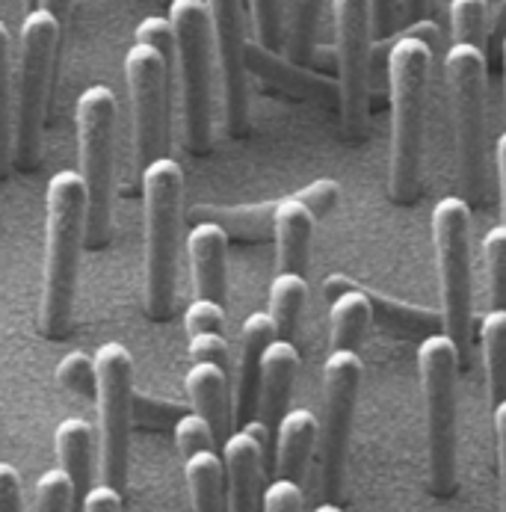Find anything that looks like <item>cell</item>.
<instances>
[{"label":"cell","mask_w":506,"mask_h":512,"mask_svg":"<svg viewBox=\"0 0 506 512\" xmlns=\"http://www.w3.org/2000/svg\"><path fill=\"white\" fill-rule=\"evenodd\" d=\"M418 370L427 412V462L430 489L438 498L456 489V394H459V353L453 341L433 332L418 347Z\"/></svg>","instance_id":"obj_8"},{"label":"cell","mask_w":506,"mask_h":512,"mask_svg":"<svg viewBox=\"0 0 506 512\" xmlns=\"http://www.w3.org/2000/svg\"><path fill=\"white\" fill-rule=\"evenodd\" d=\"M273 436L255 418L243 424L237 433H228L222 441V474H225V498L228 512H258L261 507V483L264 465Z\"/></svg>","instance_id":"obj_15"},{"label":"cell","mask_w":506,"mask_h":512,"mask_svg":"<svg viewBox=\"0 0 506 512\" xmlns=\"http://www.w3.org/2000/svg\"><path fill=\"white\" fill-rule=\"evenodd\" d=\"M86 512H122V492L107 483L92 486L86 498Z\"/></svg>","instance_id":"obj_43"},{"label":"cell","mask_w":506,"mask_h":512,"mask_svg":"<svg viewBox=\"0 0 506 512\" xmlns=\"http://www.w3.org/2000/svg\"><path fill=\"white\" fill-rule=\"evenodd\" d=\"M169 63V57L143 42H134V48L125 57L137 178L151 160L169 151Z\"/></svg>","instance_id":"obj_13"},{"label":"cell","mask_w":506,"mask_h":512,"mask_svg":"<svg viewBox=\"0 0 506 512\" xmlns=\"http://www.w3.org/2000/svg\"><path fill=\"white\" fill-rule=\"evenodd\" d=\"M252 30L267 51L285 45V3L282 0H249Z\"/></svg>","instance_id":"obj_33"},{"label":"cell","mask_w":506,"mask_h":512,"mask_svg":"<svg viewBox=\"0 0 506 512\" xmlns=\"http://www.w3.org/2000/svg\"><path fill=\"white\" fill-rule=\"evenodd\" d=\"M77 148L80 178L86 190V231L83 246L104 249L113 228L116 202V95L104 83H92L80 92L77 110Z\"/></svg>","instance_id":"obj_4"},{"label":"cell","mask_w":506,"mask_h":512,"mask_svg":"<svg viewBox=\"0 0 506 512\" xmlns=\"http://www.w3.org/2000/svg\"><path fill=\"white\" fill-rule=\"evenodd\" d=\"M433 69V48L403 33L388 48V95H391V157L388 193L394 202H415L421 196L427 89Z\"/></svg>","instance_id":"obj_1"},{"label":"cell","mask_w":506,"mask_h":512,"mask_svg":"<svg viewBox=\"0 0 506 512\" xmlns=\"http://www.w3.org/2000/svg\"><path fill=\"white\" fill-rule=\"evenodd\" d=\"M98 373V468L119 492L128 486L131 424H134V359L125 344L107 341L95 350Z\"/></svg>","instance_id":"obj_10"},{"label":"cell","mask_w":506,"mask_h":512,"mask_svg":"<svg viewBox=\"0 0 506 512\" xmlns=\"http://www.w3.org/2000/svg\"><path fill=\"white\" fill-rule=\"evenodd\" d=\"M175 444H178L184 459L199 453V450H217V439H214L208 421L196 412H184L175 421Z\"/></svg>","instance_id":"obj_35"},{"label":"cell","mask_w":506,"mask_h":512,"mask_svg":"<svg viewBox=\"0 0 506 512\" xmlns=\"http://www.w3.org/2000/svg\"><path fill=\"white\" fill-rule=\"evenodd\" d=\"M433 249L441 285V326L459 353V367L471 362L474 273H471V205L462 196H444L433 208Z\"/></svg>","instance_id":"obj_7"},{"label":"cell","mask_w":506,"mask_h":512,"mask_svg":"<svg viewBox=\"0 0 506 512\" xmlns=\"http://www.w3.org/2000/svg\"><path fill=\"white\" fill-rule=\"evenodd\" d=\"M184 326H187V335H196V332L225 335V305H217V302L202 299V296H193V302L184 311Z\"/></svg>","instance_id":"obj_36"},{"label":"cell","mask_w":506,"mask_h":512,"mask_svg":"<svg viewBox=\"0 0 506 512\" xmlns=\"http://www.w3.org/2000/svg\"><path fill=\"white\" fill-rule=\"evenodd\" d=\"M0 512H24L21 474L9 462H0Z\"/></svg>","instance_id":"obj_40"},{"label":"cell","mask_w":506,"mask_h":512,"mask_svg":"<svg viewBox=\"0 0 506 512\" xmlns=\"http://www.w3.org/2000/svg\"><path fill=\"white\" fill-rule=\"evenodd\" d=\"M72 3L74 0H33V9H45V12H51L60 24H66V18H69V12H72Z\"/></svg>","instance_id":"obj_46"},{"label":"cell","mask_w":506,"mask_h":512,"mask_svg":"<svg viewBox=\"0 0 506 512\" xmlns=\"http://www.w3.org/2000/svg\"><path fill=\"white\" fill-rule=\"evenodd\" d=\"M495 157H498V184H501V217L506 222V131L498 137Z\"/></svg>","instance_id":"obj_45"},{"label":"cell","mask_w":506,"mask_h":512,"mask_svg":"<svg viewBox=\"0 0 506 512\" xmlns=\"http://www.w3.org/2000/svg\"><path fill=\"white\" fill-rule=\"evenodd\" d=\"M279 199L258 202V205H196L190 208V220L214 222L228 237L237 240H267L273 237V220H276Z\"/></svg>","instance_id":"obj_24"},{"label":"cell","mask_w":506,"mask_h":512,"mask_svg":"<svg viewBox=\"0 0 506 512\" xmlns=\"http://www.w3.org/2000/svg\"><path fill=\"white\" fill-rule=\"evenodd\" d=\"M364 365L356 350H332L323 365V415H320V492L326 501H338L344 489V465L350 430L356 418V400Z\"/></svg>","instance_id":"obj_11"},{"label":"cell","mask_w":506,"mask_h":512,"mask_svg":"<svg viewBox=\"0 0 506 512\" xmlns=\"http://www.w3.org/2000/svg\"><path fill=\"white\" fill-rule=\"evenodd\" d=\"M403 9L412 21H424L427 18V9H430V0H403Z\"/></svg>","instance_id":"obj_47"},{"label":"cell","mask_w":506,"mask_h":512,"mask_svg":"<svg viewBox=\"0 0 506 512\" xmlns=\"http://www.w3.org/2000/svg\"><path fill=\"white\" fill-rule=\"evenodd\" d=\"M187 255L193 273V293L225 305L228 293V234L214 222H196L187 234Z\"/></svg>","instance_id":"obj_17"},{"label":"cell","mask_w":506,"mask_h":512,"mask_svg":"<svg viewBox=\"0 0 506 512\" xmlns=\"http://www.w3.org/2000/svg\"><path fill=\"white\" fill-rule=\"evenodd\" d=\"M332 15H335L341 125L344 134L353 143H359L367 128V104H370V60H373L370 0H332Z\"/></svg>","instance_id":"obj_12"},{"label":"cell","mask_w":506,"mask_h":512,"mask_svg":"<svg viewBox=\"0 0 506 512\" xmlns=\"http://www.w3.org/2000/svg\"><path fill=\"white\" fill-rule=\"evenodd\" d=\"M211 15L214 60L222 92V122L228 137H243L249 125V89H246V24L243 0H205Z\"/></svg>","instance_id":"obj_14"},{"label":"cell","mask_w":506,"mask_h":512,"mask_svg":"<svg viewBox=\"0 0 506 512\" xmlns=\"http://www.w3.org/2000/svg\"><path fill=\"white\" fill-rule=\"evenodd\" d=\"M296 373H299V350L293 347V341L276 338L261 359V391H258V415H255L270 436H276V427L288 412Z\"/></svg>","instance_id":"obj_18"},{"label":"cell","mask_w":506,"mask_h":512,"mask_svg":"<svg viewBox=\"0 0 506 512\" xmlns=\"http://www.w3.org/2000/svg\"><path fill=\"white\" fill-rule=\"evenodd\" d=\"M140 190L145 225V311L151 320H169L175 311L184 169L178 160L163 154L143 169Z\"/></svg>","instance_id":"obj_3"},{"label":"cell","mask_w":506,"mask_h":512,"mask_svg":"<svg viewBox=\"0 0 506 512\" xmlns=\"http://www.w3.org/2000/svg\"><path fill=\"white\" fill-rule=\"evenodd\" d=\"M184 480L193 512H228L222 456L217 450H199L184 459Z\"/></svg>","instance_id":"obj_25"},{"label":"cell","mask_w":506,"mask_h":512,"mask_svg":"<svg viewBox=\"0 0 506 512\" xmlns=\"http://www.w3.org/2000/svg\"><path fill=\"white\" fill-rule=\"evenodd\" d=\"M54 444H57L60 468L72 480V512H86V498L92 489L95 433L83 418H66L54 433Z\"/></svg>","instance_id":"obj_22"},{"label":"cell","mask_w":506,"mask_h":512,"mask_svg":"<svg viewBox=\"0 0 506 512\" xmlns=\"http://www.w3.org/2000/svg\"><path fill=\"white\" fill-rule=\"evenodd\" d=\"M317 217L296 199H279L276 220H273V240H276V273H308V252H311V234Z\"/></svg>","instance_id":"obj_21"},{"label":"cell","mask_w":506,"mask_h":512,"mask_svg":"<svg viewBox=\"0 0 506 512\" xmlns=\"http://www.w3.org/2000/svg\"><path fill=\"white\" fill-rule=\"evenodd\" d=\"M60 33L63 24L45 9H30L21 21V51L12 107V166L21 172H33L39 166L51 66Z\"/></svg>","instance_id":"obj_5"},{"label":"cell","mask_w":506,"mask_h":512,"mask_svg":"<svg viewBox=\"0 0 506 512\" xmlns=\"http://www.w3.org/2000/svg\"><path fill=\"white\" fill-rule=\"evenodd\" d=\"M187 356L190 362H211L219 365L222 370H228V341L219 332H196L187 335Z\"/></svg>","instance_id":"obj_39"},{"label":"cell","mask_w":506,"mask_h":512,"mask_svg":"<svg viewBox=\"0 0 506 512\" xmlns=\"http://www.w3.org/2000/svg\"><path fill=\"white\" fill-rule=\"evenodd\" d=\"M261 507H264V512H302L305 510L302 483L285 480V477H276V480L264 489Z\"/></svg>","instance_id":"obj_37"},{"label":"cell","mask_w":506,"mask_h":512,"mask_svg":"<svg viewBox=\"0 0 506 512\" xmlns=\"http://www.w3.org/2000/svg\"><path fill=\"white\" fill-rule=\"evenodd\" d=\"M169 24L184 107V146L205 154L214 143V36L205 0H172Z\"/></svg>","instance_id":"obj_6"},{"label":"cell","mask_w":506,"mask_h":512,"mask_svg":"<svg viewBox=\"0 0 506 512\" xmlns=\"http://www.w3.org/2000/svg\"><path fill=\"white\" fill-rule=\"evenodd\" d=\"M86 231V190L80 172L60 169L45 193V279L39 329L45 338L60 341L69 335L74 291L80 270V249Z\"/></svg>","instance_id":"obj_2"},{"label":"cell","mask_w":506,"mask_h":512,"mask_svg":"<svg viewBox=\"0 0 506 512\" xmlns=\"http://www.w3.org/2000/svg\"><path fill=\"white\" fill-rule=\"evenodd\" d=\"M12 166V39L0 21V178Z\"/></svg>","instance_id":"obj_30"},{"label":"cell","mask_w":506,"mask_h":512,"mask_svg":"<svg viewBox=\"0 0 506 512\" xmlns=\"http://www.w3.org/2000/svg\"><path fill=\"white\" fill-rule=\"evenodd\" d=\"M317 220H323L335 205H338V199H341V187H338V181L335 178H317V181H311V184H305L302 190H296L293 193Z\"/></svg>","instance_id":"obj_38"},{"label":"cell","mask_w":506,"mask_h":512,"mask_svg":"<svg viewBox=\"0 0 506 512\" xmlns=\"http://www.w3.org/2000/svg\"><path fill=\"white\" fill-rule=\"evenodd\" d=\"M166 412H181L175 403H163V400H151L143 394H134V418L143 424H160L166 421Z\"/></svg>","instance_id":"obj_42"},{"label":"cell","mask_w":506,"mask_h":512,"mask_svg":"<svg viewBox=\"0 0 506 512\" xmlns=\"http://www.w3.org/2000/svg\"><path fill=\"white\" fill-rule=\"evenodd\" d=\"M483 261H486V276H489L492 308H506V222L486 231Z\"/></svg>","instance_id":"obj_31"},{"label":"cell","mask_w":506,"mask_h":512,"mask_svg":"<svg viewBox=\"0 0 506 512\" xmlns=\"http://www.w3.org/2000/svg\"><path fill=\"white\" fill-rule=\"evenodd\" d=\"M314 512H344V510H341V507H338L335 501H323V504H320V507H317Z\"/></svg>","instance_id":"obj_50"},{"label":"cell","mask_w":506,"mask_h":512,"mask_svg":"<svg viewBox=\"0 0 506 512\" xmlns=\"http://www.w3.org/2000/svg\"><path fill=\"white\" fill-rule=\"evenodd\" d=\"M27 3H33V0H27Z\"/></svg>","instance_id":"obj_51"},{"label":"cell","mask_w":506,"mask_h":512,"mask_svg":"<svg viewBox=\"0 0 506 512\" xmlns=\"http://www.w3.org/2000/svg\"><path fill=\"white\" fill-rule=\"evenodd\" d=\"M501 63H504V113H506V33L501 39Z\"/></svg>","instance_id":"obj_49"},{"label":"cell","mask_w":506,"mask_h":512,"mask_svg":"<svg viewBox=\"0 0 506 512\" xmlns=\"http://www.w3.org/2000/svg\"><path fill=\"white\" fill-rule=\"evenodd\" d=\"M279 338L276 323L267 311H255L240 326V356H237V379L231 397V415L237 427L255 421L258 415V391H261V359L264 350Z\"/></svg>","instance_id":"obj_16"},{"label":"cell","mask_w":506,"mask_h":512,"mask_svg":"<svg viewBox=\"0 0 506 512\" xmlns=\"http://www.w3.org/2000/svg\"><path fill=\"white\" fill-rule=\"evenodd\" d=\"M453 42L477 45L489 57V0H450Z\"/></svg>","instance_id":"obj_29"},{"label":"cell","mask_w":506,"mask_h":512,"mask_svg":"<svg viewBox=\"0 0 506 512\" xmlns=\"http://www.w3.org/2000/svg\"><path fill=\"white\" fill-rule=\"evenodd\" d=\"M506 33V0L501 3V9H498V24H495V36H498V42L504 39Z\"/></svg>","instance_id":"obj_48"},{"label":"cell","mask_w":506,"mask_h":512,"mask_svg":"<svg viewBox=\"0 0 506 512\" xmlns=\"http://www.w3.org/2000/svg\"><path fill=\"white\" fill-rule=\"evenodd\" d=\"M495 433H498V468H501V512H506V400L495 403Z\"/></svg>","instance_id":"obj_44"},{"label":"cell","mask_w":506,"mask_h":512,"mask_svg":"<svg viewBox=\"0 0 506 512\" xmlns=\"http://www.w3.org/2000/svg\"><path fill=\"white\" fill-rule=\"evenodd\" d=\"M323 296L332 302L329 308V344L332 350H359L367 326L373 323V305L364 288L347 276L332 273L323 285Z\"/></svg>","instance_id":"obj_19"},{"label":"cell","mask_w":506,"mask_h":512,"mask_svg":"<svg viewBox=\"0 0 506 512\" xmlns=\"http://www.w3.org/2000/svg\"><path fill=\"white\" fill-rule=\"evenodd\" d=\"M57 382L72 391L83 400H95L98 397V373H95V356L72 350L60 359L57 365Z\"/></svg>","instance_id":"obj_32"},{"label":"cell","mask_w":506,"mask_h":512,"mask_svg":"<svg viewBox=\"0 0 506 512\" xmlns=\"http://www.w3.org/2000/svg\"><path fill=\"white\" fill-rule=\"evenodd\" d=\"M323 0H288L285 15V51L293 66H305L314 54L317 24Z\"/></svg>","instance_id":"obj_28"},{"label":"cell","mask_w":506,"mask_h":512,"mask_svg":"<svg viewBox=\"0 0 506 512\" xmlns=\"http://www.w3.org/2000/svg\"><path fill=\"white\" fill-rule=\"evenodd\" d=\"M184 391L196 415H202L214 433L217 444L231 433V388H228V370L211 362H190L184 376Z\"/></svg>","instance_id":"obj_20"},{"label":"cell","mask_w":506,"mask_h":512,"mask_svg":"<svg viewBox=\"0 0 506 512\" xmlns=\"http://www.w3.org/2000/svg\"><path fill=\"white\" fill-rule=\"evenodd\" d=\"M480 347L492 403L506 400V308H492L480 320Z\"/></svg>","instance_id":"obj_26"},{"label":"cell","mask_w":506,"mask_h":512,"mask_svg":"<svg viewBox=\"0 0 506 512\" xmlns=\"http://www.w3.org/2000/svg\"><path fill=\"white\" fill-rule=\"evenodd\" d=\"M397 9H400V0H370V12H373V36H376L379 42H382V39H388V33L394 30Z\"/></svg>","instance_id":"obj_41"},{"label":"cell","mask_w":506,"mask_h":512,"mask_svg":"<svg viewBox=\"0 0 506 512\" xmlns=\"http://www.w3.org/2000/svg\"><path fill=\"white\" fill-rule=\"evenodd\" d=\"M444 72L450 80L453 113H456V154L462 199L468 205L483 202L486 187V80L489 57L477 45L453 42L444 57Z\"/></svg>","instance_id":"obj_9"},{"label":"cell","mask_w":506,"mask_h":512,"mask_svg":"<svg viewBox=\"0 0 506 512\" xmlns=\"http://www.w3.org/2000/svg\"><path fill=\"white\" fill-rule=\"evenodd\" d=\"M36 512H72V480L63 468H48L36 480Z\"/></svg>","instance_id":"obj_34"},{"label":"cell","mask_w":506,"mask_h":512,"mask_svg":"<svg viewBox=\"0 0 506 512\" xmlns=\"http://www.w3.org/2000/svg\"><path fill=\"white\" fill-rule=\"evenodd\" d=\"M308 302V282L305 276L296 273H276L273 285H270V317L276 323L279 338L293 341L296 329H299V317L305 311Z\"/></svg>","instance_id":"obj_27"},{"label":"cell","mask_w":506,"mask_h":512,"mask_svg":"<svg viewBox=\"0 0 506 512\" xmlns=\"http://www.w3.org/2000/svg\"><path fill=\"white\" fill-rule=\"evenodd\" d=\"M320 421L308 409H288L276 427V477L302 483L317 447Z\"/></svg>","instance_id":"obj_23"}]
</instances>
